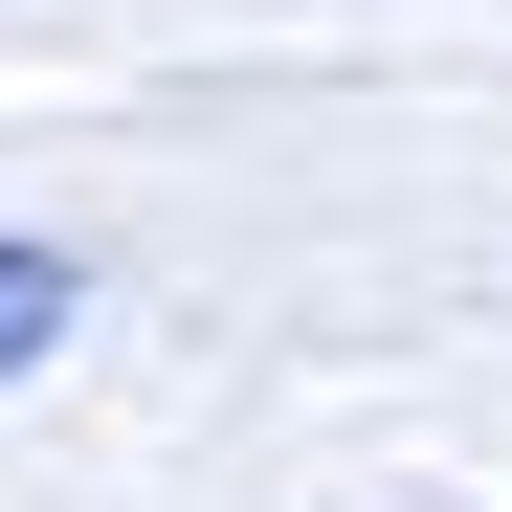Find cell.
I'll return each mask as SVG.
<instances>
[{"instance_id":"cell-1","label":"cell","mask_w":512,"mask_h":512,"mask_svg":"<svg viewBox=\"0 0 512 512\" xmlns=\"http://www.w3.org/2000/svg\"><path fill=\"white\" fill-rule=\"evenodd\" d=\"M67 312H90V290H67V245H0V379H23Z\"/></svg>"}]
</instances>
